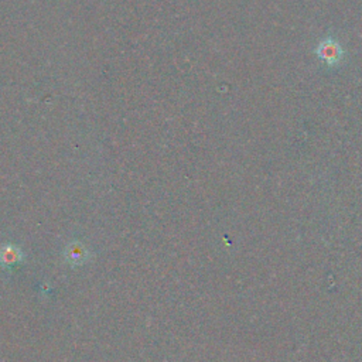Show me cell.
Instances as JSON below:
<instances>
[{"instance_id":"1","label":"cell","mask_w":362,"mask_h":362,"mask_svg":"<svg viewBox=\"0 0 362 362\" xmlns=\"http://www.w3.org/2000/svg\"><path fill=\"white\" fill-rule=\"evenodd\" d=\"M316 54L323 63H325L330 67L337 66L343 59V48H341L340 43L336 41L334 39H331V37L324 39L317 46Z\"/></svg>"},{"instance_id":"2","label":"cell","mask_w":362,"mask_h":362,"mask_svg":"<svg viewBox=\"0 0 362 362\" xmlns=\"http://www.w3.org/2000/svg\"><path fill=\"white\" fill-rule=\"evenodd\" d=\"M64 258L70 265L81 266L90 259V252L85 245H82L81 242H77V240H75V242H71L66 248Z\"/></svg>"},{"instance_id":"3","label":"cell","mask_w":362,"mask_h":362,"mask_svg":"<svg viewBox=\"0 0 362 362\" xmlns=\"http://www.w3.org/2000/svg\"><path fill=\"white\" fill-rule=\"evenodd\" d=\"M24 255L21 249L16 245L6 244L0 248V266L3 267H13L17 266L23 260Z\"/></svg>"}]
</instances>
